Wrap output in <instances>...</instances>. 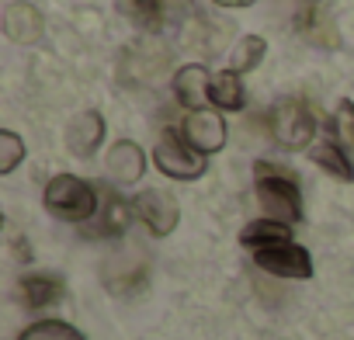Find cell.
I'll return each mask as SVG.
<instances>
[{
	"instance_id": "1",
	"label": "cell",
	"mask_w": 354,
	"mask_h": 340,
	"mask_svg": "<svg viewBox=\"0 0 354 340\" xmlns=\"http://www.w3.org/2000/svg\"><path fill=\"white\" fill-rule=\"evenodd\" d=\"M254 188H257V202L268 212V219H281L288 226H295L302 219V195H299V181L292 170L274 167L268 160L254 163Z\"/></svg>"
},
{
	"instance_id": "2",
	"label": "cell",
	"mask_w": 354,
	"mask_h": 340,
	"mask_svg": "<svg viewBox=\"0 0 354 340\" xmlns=\"http://www.w3.org/2000/svg\"><path fill=\"white\" fill-rule=\"evenodd\" d=\"M46 209L63 223H91L97 212V191L77 174H56L46 185Z\"/></svg>"
},
{
	"instance_id": "3",
	"label": "cell",
	"mask_w": 354,
	"mask_h": 340,
	"mask_svg": "<svg viewBox=\"0 0 354 340\" xmlns=\"http://www.w3.org/2000/svg\"><path fill=\"white\" fill-rule=\"evenodd\" d=\"M153 160L160 167V174L174 178V181H195L205 174V156L198 149L188 146V139H181L177 132H163L156 149H153Z\"/></svg>"
},
{
	"instance_id": "4",
	"label": "cell",
	"mask_w": 354,
	"mask_h": 340,
	"mask_svg": "<svg viewBox=\"0 0 354 340\" xmlns=\"http://www.w3.org/2000/svg\"><path fill=\"white\" fill-rule=\"evenodd\" d=\"M271 135L278 139V146L285 149H306L316 135V118L313 111L295 101V97H285L271 108Z\"/></svg>"
},
{
	"instance_id": "5",
	"label": "cell",
	"mask_w": 354,
	"mask_h": 340,
	"mask_svg": "<svg viewBox=\"0 0 354 340\" xmlns=\"http://www.w3.org/2000/svg\"><path fill=\"white\" fill-rule=\"evenodd\" d=\"M132 209H136L139 223H142L153 236L174 233V229H177V219H181V205H177V198L167 195V191H160V188L139 191L136 202H132Z\"/></svg>"
},
{
	"instance_id": "6",
	"label": "cell",
	"mask_w": 354,
	"mask_h": 340,
	"mask_svg": "<svg viewBox=\"0 0 354 340\" xmlns=\"http://www.w3.org/2000/svg\"><path fill=\"white\" fill-rule=\"evenodd\" d=\"M254 264L268 274H278V278H309L313 274L309 250H302L295 243H278V247L254 250Z\"/></svg>"
},
{
	"instance_id": "7",
	"label": "cell",
	"mask_w": 354,
	"mask_h": 340,
	"mask_svg": "<svg viewBox=\"0 0 354 340\" xmlns=\"http://www.w3.org/2000/svg\"><path fill=\"white\" fill-rule=\"evenodd\" d=\"M181 135L188 139L192 149H198L202 156H209V153H219L226 146V122H223V115H216L209 108L188 111V118L181 125Z\"/></svg>"
},
{
	"instance_id": "8",
	"label": "cell",
	"mask_w": 354,
	"mask_h": 340,
	"mask_svg": "<svg viewBox=\"0 0 354 340\" xmlns=\"http://www.w3.org/2000/svg\"><path fill=\"white\" fill-rule=\"evenodd\" d=\"M174 97L181 101L188 111H202L212 104V73L198 63H188L174 73Z\"/></svg>"
},
{
	"instance_id": "9",
	"label": "cell",
	"mask_w": 354,
	"mask_h": 340,
	"mask_svg": "<svg viewBox=\"0 0 354 340\" xmlns=\"http://www.w3.org/2000/svg\"><path fill=\"white\" fill-rule=\"evenodd\" d=\"M146 170V153L132 142V139H118L111 142L108 156H104V174L115 185H136Z\"/></svg>"
},
{
	"instance_id": "10",
	"label": "cell",
	"mask_w": 354,
	"mask_h": 340,
	"mask_svg": "<svg viewBox=\"0 0 354 340\" xmlns=\"http://www.w3.org/2000/svg\"><path fill=\"white\" fill-rule=\"evenodd\" d=\"M104 142V118L97 111H80L73 115V122L66 125V149L80 160L94 156Z\"/></svg>"
},
{
	"instance_id": "11",
	"label": "cell",
	"mask_w": 354,
	"mask_h": 340,
	"mask_svg": "<svg viewBox=\"0 0 354 340\" xmlns=\"http://www.w3.org/2000/svg\"><path fill=\"white\" fill-rule=\"evenodd\" d=\"M4 32H8V39L18 42V46H32V42H39L42 32H46L42 11L32 8V4H25V0H21V4H11V8L4 11Z\"/></svg>"
},
{
	"instance_id": "12",
	"label": "cell",
	"mask_w": 354,
	"mask_h": 340,
	"mask_svg": "<svg viewBox=\"0 0 354 340\" xmlns=\"http://www.w3.org/2000/svg\"><path fill=\"white\" fill-rule=\"evenodd\" d=\"M132 205L125 198H118L115 191H108L101 202H97V212L91 219V236H122L129 219H132Z\"/></svg>"
},
{
	"instance_id": "13",
	"label": "cell",
	"mask_w": 354,
	"mask_h": 340,
	"mask_svg": "<svg viewBox=\"0 0 354 340\" xmlns=\"http://www.w3.org/2000/svg\"><path fill=\"white\" fill-rule=\"evenodd\" d=\"M295 28H299V35L306 39V42H313V46H323V49H333L340 39H337V28H333V21L319 11V4L316 0H306V4L299 8V15H295Z\"/></svg>"
},
{
	"instance_id": "14",
	"label": "cell",
	"mask_w": 354,
	"mask_h": 340,
	"mask_svg": "<svg viewBox=\"0 0 354 340\" xmlns=\"http://www.w3.org/2000/svg\"><path fill=\"white\" fill-rule=\"evenodd\" d=\"M18 292H21V302L28 309H49L63 299V281L53 274H25L18 281Z\"/></svg>"
},
{
	"instance_id": "15",
	"label": "cell",
	"mask_w": 354,
	"mask_h": 340,
	"mask_svg": "<svg viewBox=\"0 0 354 340\" xmlns=\"http://www.w3.org/2000/svg\"><path fill=\"white\" fill-rule=\"evenodd\" d=\"M240 243L247 250H264V247H278V243H292V229L281 219H254L243 226Z\"/></svg>"
},
{
	"instance_id": "16",
	"label": "cell",
	"mask_w": 354,
	"mask_h": 340,
	"mask_svg": "<svg viewBox=\"0 0 354 340\" xmlns=\"http://www.w3.org/2000/svg\"><path fill=\"white\" fill-rule=\"evenodd\" d=\"M309 160L316 167H323L326 174L337 178V181H354V163L347 160V153L333 139H319L316 146H309Z\"/></svg>"
},
{
	"instance_id": "17",
	"label": "cell",
	"mask_w": 354,
	"mask_h": 340,
	"mask_svg": "<svg viewBox=\"0 0 354 340\" xmlns=\"http://www.w3.org/2000/svg\"><path fill=\"white\" fill-rule=\"evenodd\" d=\"M243 101H247V94H243V80H240L236 70H223V73L212 77V104H216V108H223V111H240Z\"/></svg>"
},
{
	"instance_id": "18",
	"label": "cell",
	"mask_w": 354,
	"mask_h": 340,
	"mask_svg": "<svg viewBox=\"0 0 354 340\" xmlns=\"http://www.w3.org/2000/svg\"><path fill=\"white\" fill-rule=\"evenodd\" d=\"M122 11L132 25L146 28V32H156L160 21H163V4L160 0H122Z\"/></svg>"
},
{
	"instance_id": "19",
	"label": "cell",
	"mask_w": 354,
	"mask_h": 340,
	"mask_svg": "<svg viewBox=\"0 0 354 340\" xmlns=\"http://www.w3.org/2000/svg\"><path fill=\"white\" fill-rule=\"evenodd\" d=\"M264 53H268V42H264L261 35H243V39L236 42V49H233V66H230V70H236V73H250V70L261 66Z\"/></svg>"
},
{
	"instance_id": "20",
	"label": "cell",
	"mask_w": 354,
	"mask_h": 340,
	"mask_svg": "<svg viewBox=\"0 0 354 340\" xmlns=\"http://www.w3.org/2000/svg\"><path fill=\"white\" fill-rule=\"evenodd\" d=\"M18 340H87L77 326H70V323H63V319H39V323H32Z\"/></svg>"
},
{
	"instance_id": "21",
	"label": "cell",
	"mask_w": 354,
	"mask_h": 340,
	"mask_svg": "<svg viewBox=\"0 0 354 340\" xmlns=\"http://www.w3.org/2000/svg\"><path fill=\"white\" fill-rule=\"evenodd\" d=\"M25 160V142L18 132L4 129L0 132V174H11V170Z\"/></svg>"
},
{
	"instance_id": "22",
	"label": "cell",
	"mask_w": 354,
	"mask_h": 340,
	"mask_svg": "<svg viewBox=\"0 0 354 340\" xmlns=\"http://www.w3.org/2000/svg\"><path fill=\"white\" fill-rule=\"evenodd\" d=\"M337 132L354 149V101H340L337 104Z\"/></svg>"
},
{
	"instance_id": "23",
	"label": "cell",
	"mask_w": 354,
	"mask_h": 340,
	"mask_svg": "<svg viewBox=\"0 0 354 340\" xmlns=\"http://www.w3.org/2000/svg\"><path fill=\"white\" fill-rule=\"evenodd\" d=\"M216 4H219V8H250L254 0H216Z\"/></svg>"
}]
</instances>
